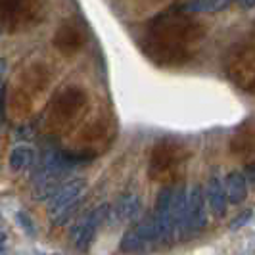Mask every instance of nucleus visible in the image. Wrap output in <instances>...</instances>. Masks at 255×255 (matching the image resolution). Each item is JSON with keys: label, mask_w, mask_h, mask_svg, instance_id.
<instances>
[{"label": "nucleus", "mask_w": 255, "mask_h": 255, "mask_svg": "<svg viewBox=\"0 0 255 255\" xmlns=\"http://www.w3.org/2000/svg\"><path fill=\"white\" fill-rule=\"evenodd\" d=\"M85 190H87L85 179H71L58 188V192L50 198V205H48L50 221L54 225L62 227L71 219L81 198L85 196Z\"/></svg>", "instance_id": "2"}, {"label": "nucleus", "mask_w": 255, "mask_h": 255, "mask_svg": "<svg viewBox=\"0 0 255 255\" xmlns=\"http://www.w3.org/2000/svg\"><path fill=\"white\" fill-rule=\"evenodd\" d=\"M244 175L248 179V184L252 188H255V161H252V163H248V165L244 167Z\"/></svg>", "instance_id": "13"}, {"label": "nucleus", "mask_w": 255, "mask_h": 255, "mask_svg": "<svg viewBox=\"0 0 255 255\" xmlns=\"http://www.w3.org/2000/svg\"><path fill=\"white\" fill-rule=\"evenodd\" d=\"M207 227V196L200 184L192 186L186 202V219H184V234L196 236Z\"/></svg>", "instance_id": "4"}, {"label": "nucleus", "mask_w": 255, "mask_h": 255, "mask_svg": "<svg viewBox=\"0 0 255 255\" xmlns=\"http://www.w3.org/2000/svg\"><path fill=\"white\" fill-rule=\"evenodd\" d=\"M163 244H165V240H163L161 229L152 215V217H148L146 221H142L136 227H132L125 232V236L121 240V250L127 254H142V252H148L152 248L163 246Z\"/></svg>", "instance_id": "3"}, {"label": "nucleus", "mask_w": 255, "mask_h": 255, "mask_svg": "<svg viewBox=\"0 0 255 255\" xmlns=\"http://www.w3.org/2000/svg\"><path fill=\"white\" fill-rule=\"evenodd\" d=\"M0 110H2V87H0Z\"/></svg>", "instance_id": "16"}, {"label": "nucleus", "mask_w": 255, "mask_h": 255, "mask_svg": "<svg viewBox=\"0 0 255 255\" xmlns=\"http://www.w3.org/2000/svg\"><path fill=\"white\" fill-rule=\"evenodd\" d=\"M225 190H227V198L229 204L240 205L248 198V179L244 175V171L234 169L225 177Z\"/></svg>", "instance_id": "8"}, {"label": "nucleus", "mask_w": 255, "mask_h": 255, "mask_svg": "<svg viewBox=\"0 0 255 255\" xmlns=\"http://www.w3.org/2000/svg\"><path fill=\"white\" fill-rule=\"evenodd\" d=\"M252 217H254V211L252 209H244L240 215H236V217L230 221V230H238V229H242L244 225H248L250 221H252Z\"/></svg>", "instance_id": "12"}, {"label": "nucleus", "mask_w": 255, "mask_h": 255, "mask_svg": "<svg viewBox=\"0 0 255 255\" xmlns=\"http://www.w3.org/2000/svg\"><path fill=\"white\" fill-rule=\"evenodd\" d=\"M138 213H140V198L136 194H125V196H121L115 202L114 207L110 209V215L117 223H130Z\"/></svg>", "instance_id": "7"}, {"label": "nucleus", "mask_w": 255, "mask_h": 255, "mask_svg": "<svg viewBox=\"0 0 255 255\" xmlns=\"http://www.w3.org/2000/svg\"><path fill=\"white\" fill-rule=\"evenodd\" d=\"M37 12V0H0V23L19 27Z\"/></svg>", "instance_id": "6"}, {"label": "nucleus", "mask_w": 255, "mask_h": 255, "mask_svg": "<svg viewBox=\"0 0 255 255\" xmlns=\"http://www.w3.org/2000/svg\"><path fill=\"white\" fill-rule=\"evenodd\" d=\"M242 8H254L255 6V0H238Z\"/></svg>", "instance_id": "15"}, {"label": "nucleus", "mask_w": 255, "mask_h": 255, "mask_svg": "<svg viewBox=\"0 0 255 255\" xmlns=\"http://www.w3.org/2000/svg\"><path fill=\"white\" fill-rule=\"evenodd\" d=\"M110 213V205L102 204L100 207L92 209L90 213H87V217H83L79 223H77L73 230H71V238H73V244H75L77 250L81 252H87L89 246L94 240V234L98 227L102 225V221L106 219V215Z\"/></svg>", "instance_id": "5"}, {"label": "nucleus", "mask_w": 255, "mask_h": 255, "mask_svg": "<svg viewBox=\"0 0 255 255\" xmlns=\"http://www.w3.org/2000/svg\"><path fill=\"white\" fill-rule=\"evenodd\" d=\"M234 0H190L186 2L180 10L190 13H200V12H221L227 6H230Z\"/></svg>", "instance_id": "10"}, {"label": "nucleus", "mask_w": 255, "mask_h": 255, "mask_svg": "<svg viewBox=\"0 0 255 255\" xmlns=\"http://www.w3.org/2000/svg\"><path fill=\"white\" fill-rule=\"evenodd\" d=\"M17 219H19V221H23V227H25V230L29 232V234H33V232H35V230H33V227H31L33 223H31V219L27 217L25 213H17Z\"/></svg>", "instance_id": "14"}, {"label": "nucleus", "mask_w": 255, "mask_h": 255, "mask_svg": "<svg viewBox=\"0 0 255 255\" xmlns=\"http://www.w3.org/2000/svg\"><path fill=\"white\" fill-rule=\"evenodd\" d=\"M205 196H207V204L211 207V211L217 215V217H225L227 213V205H229V198H227V190L225 186L221 184L219 177H211L207 182V188H205Z\"/></svg>", "instance_id": "9"}, {"label": "nucleus", "mask_w": 255, "mask_h": 255, "mask_svg": "<svg viewBox=\"0 0 255 255\" xmlns=\"http://www.w3.org/2000/svg\"><path fill=\"white\" fill-rule=\"evenodd\" d=\"M83 161V157H77L73 153H65L62 150H46L40 155L33 177V198L35 200H46L52 198L64 177Z\"/></svg>", "instance_id": "1"}, {"label": "nucleus", "mask_w": 255, "mask_h": 255, "mask_svg": "<svg viewBox=\"0 0 255 255\" xmlns=\"http://www.w3.org/2000/svg\"><path fill=\"white\" fill-rule=\"evenodd\" d=\"M35 159V152L31 146L27 144H19L12 150V155H10V165H12L13 171H23L27 167L33 163Z\"/></svg>", "instance_id": "11"}]
</instances>
